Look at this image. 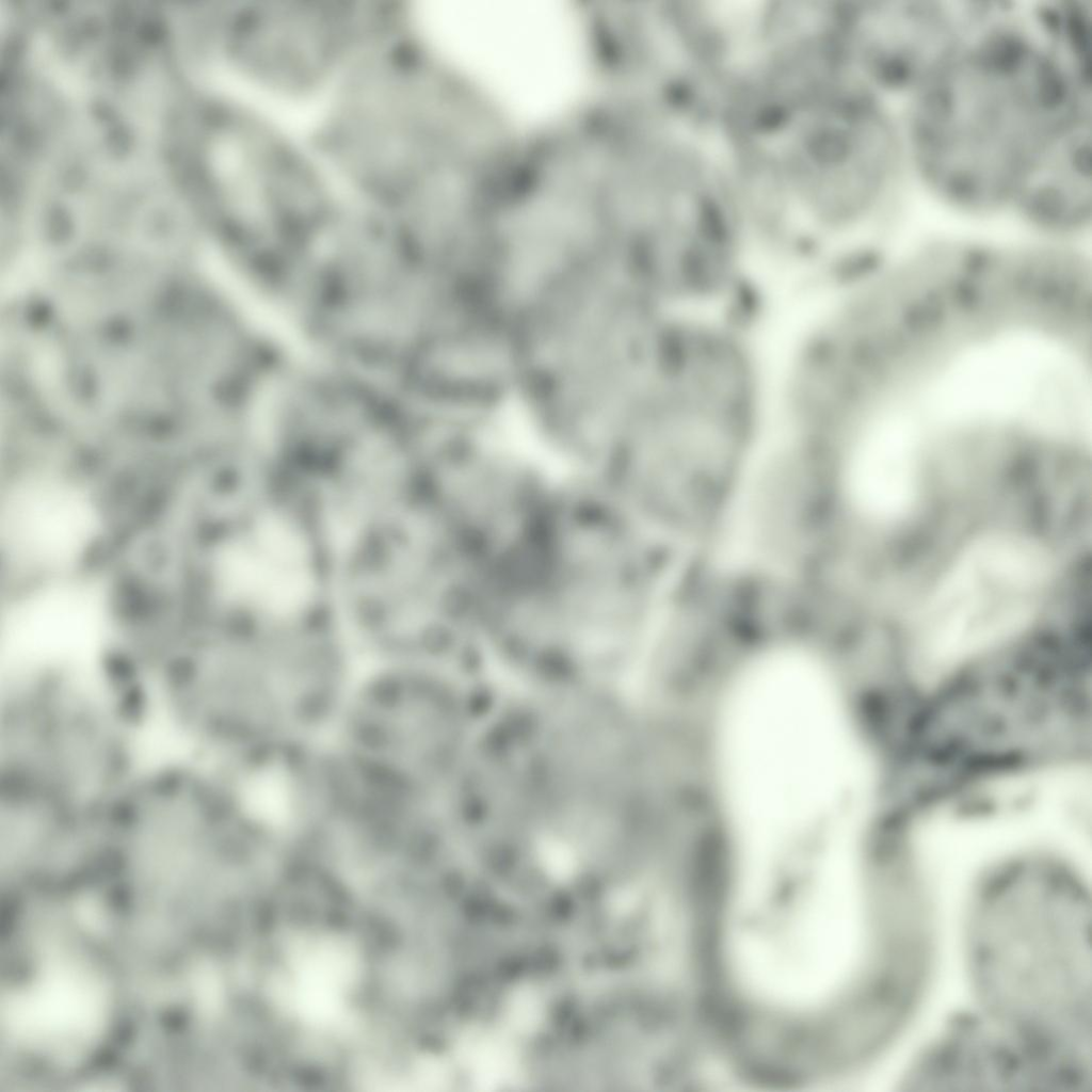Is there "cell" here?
Returning a JSON list of instances; mask_svg holds the SVG:
<instances>
[{
    "instance_id": "obj_1",
    "label": "cell",
    "mask_w": 1092,
    "mask_h": 1092,
    "mask_svg": "<svg viewBox=\"0 0 1092 1092\" xmlns=\"http://www.w3.org/2000/svg\"><path fill=\"white\" fill-rule=\"evenodd\" d=\"M899 111L913 187L957 213H1010L1042 151L1092 113L1091 76L1027 4L979 1L960 46Z\"/></svg>"
},
{
    "instance_id": "obj_7",
    "label": "cell",
    "mask_w": 1092,
    "mask_h": 1092,
    "mask_svg": "<svg viewBox=\"0 0 1092 1092\" xmlns=\"http://www.w3.org/2000/svg\"><path fill=\"white\" fill-rule=\"evenodd\" d=\"M845 17V54L851 71L900 107L962 43L969 1H869L848 9Z\"/></svg>"
},
{
    "instance_id": "obj_6",
    "label": "cell",
    "mask_w": 1092,
    "mask_h": 1092,
    "mask_svg": "<svg viewBox=\"0 0 1092 1092\" xmlns=\"http://www.w3.org/2000/svg\"><path fill=\"white\" fill-rule=\"evenodd\" d=\"M1049 579L1040 547L1011 534L968 547L930 595L914 628L910 664L952 673L1021 631Z\"/></svg>"
},
{
    "instance_id": "obj_11",
    "label": "cell",
    "mask_w": 1092,
    "mask_h": 1092,
    "mask_svg": "<svg viewBox=\"0 0 1092 1092\" xmlns=\"http://www.w3.org/2000/svg\"><path fill=\"white\" fill-rule=\"evenodd\" d=\"M91 529L89 507L67 485L43 480L9 505V535L28 555L54 563L75 555Z\"/></svg>"
},
{
    "instance_id": "obj_5",
    "label": "cell",
    "mask_w": 1092,
    "mask_h": 1092,
    "mask_svg": "<svg viewBox=\"0 0 1092 1092\" xmlns=\"http://www.w3.org/2000/svg\"><path fill=\"white\" fill-rule=\"evenodd\" d=\"M419 17L440 50L524 111L556 106L580 74L576 28L552 0L437 1Z\"/></svg>"
},
{
    "instance_id": "obj_12",
    "label": "cell",
    "mask_w": 1092,
    "mask_h": 1092,
    "mask_svg": "<svg viewBox=\"0 0 1092 1092\" xmlns=\"http://www.w3.org/2000/svg\"><path fill=\"white\" fill-rule=\"evenodd\" d=\"M98 998L86 976L65 969L51 975L17 1015H23L26 1024L47 1031L80 1030L95 1022Z\"/></svg>"
},
{
    "instance_id": "obj_10",
    "label": "cell",
    "mask_w": 1092,
    "mask_h": 1092,
    "mask_svg": "<svg viewBox=\"0 0 1092 1092\" xmlns=\"http://www.w3.org/2000/svg\"><path fill=\"white\" fill-rule=\"evenodd\" d=\"M847 485L860 511L880 520L908 512L918 485L917 459L900 434L876 433L862 439L851 454Z\"/></svg>"
},
{
    "instance_id": "obj_3",
    "label": "cell",
    "mask_w": 1092,
    "mask_h": 1092,
    "mask_svg": "<svg viewBox=\"0 0 1092 1092\" xmlns=\"http://www.w3.org/2000/svg\"><path fill=\"white\" fill-rule=\"evenodd\" d=\"M738 696L728 725V772L744 830L778 834L841 812L846 742L815 665L761 662Z\"/></svg>"
},
{
    "instance_id": "obj_9",
    "label": "cell",
    "mask_w": 1092,
    "mask_h": 1092,
    "mask_svg": "<svg viewBox=\"0 0 1092 1092\" xmlns=\"http://www.w3.org/2000/svg\"><path fill=\"white\" fill-rule=\"evenodd\" d=\"M1092 115L1061 130L1026 174L1010 213L1042 230H1081L1092 215Z\"/></svg>"
},
{
    "instance_id": "obj_4",
    "label": "cell",
    "mask_w": 1092,
    "mask_h": 1092,
    "mask_svg": "<svg viewBox=\"0 0 1092 1092\" xmlns=\"http://www.w3.org/2000/svg\"><path fill=\"white\" fill-rule=\"evenodd\" d=\"M123 686L57 663L11 674L1 695L0 783L103 809L133 771Z\"/></svg>"
},
{
    "instance_id": "obj_2",
    "label": "cell",
    "mask_w": 1092,
    "mask_h": 1092,
    "mask_svg": "<svg viewBox=\"0 0 1092 1092\" xmlns=\"http://www.w3.org/2000/svg\"><path fill=\"white\" fill-rule=\"evenodd\" d=\"M968 958L983 1013L1048 1045L1091 1050L1090 901L1060 857L993 866L973 898Z\"/></svg>"
},
{
    "instance_id": "obj_8",
    "label": "cell",
    "mask_w": 1092,
    "mask_h": 1092,
    "mask_svg": "<svg viewBox=\"0 0 1092 1092\" xmlns=\"http://www.w3.org/2000/svg\"><path fill=\"white\" fill-rule=\"evenodd\" d=\"M919 1089L1076 1090L1070 1065L1047 1047L986 1014L950 1025L909 1075Z\"/></svg>"
}]
</instances>
